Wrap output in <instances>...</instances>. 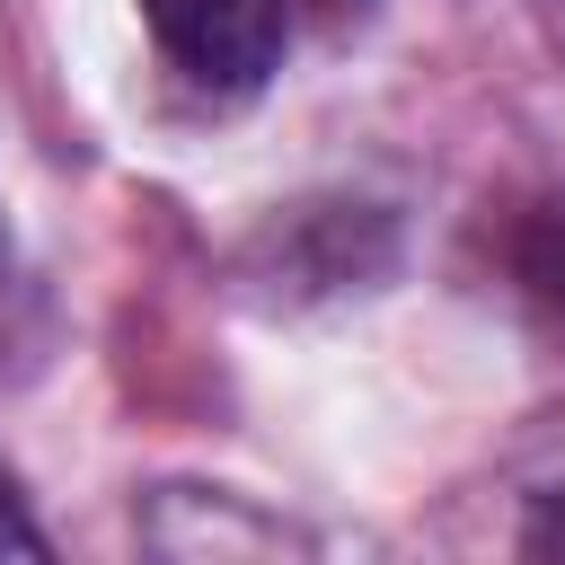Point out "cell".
I'll return each instance as SVG.
<instances>
[{"label": "cell", "mask_w": 565, "mask_h": 565, "mask_svg": "<svg viewBox=\"0 0 565 565\" xmlns=\"http://www.w3.org/2000/svg\"><path fill=\"white\" fill-rule=\"evenodd\" d=\"M141 9L203 88H256L282 53V0H141Z\"/></svg>", "instance_id": "obj_1"}]
</instances>
